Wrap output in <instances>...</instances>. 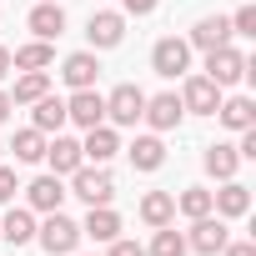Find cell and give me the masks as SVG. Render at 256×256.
Segmentation results:
<instances>
[{
	"label": "cell",
	"instance_id": "cell-1",
	"mask_svg": "<svg viewBox=\"0 0 256 256\" xmlns=\"http://www.w3.org/2000/svg\"><path fill=\"white\" fill-rule=\"evenodd\" d=\"M66 196H80L86 206H110V196H116V176H110L106 166H76Z\"/></svg>",
	"mask_w": 256,
	"mask_h": 256
},
{
	"label": "cell",
	"instance_id": "cell-2",
	"mask_svg": "<svg viewBox=\"0 0 256 256\" xmlns=\"http://www.w3.org/2000/svg\"><path fill=\"white\" fill-rule=\"evenodd\" d=\"M36 241L50 251V256H76L80 246V221L60 216V211H46V226H36Z\"/></svg>",
	"mask_w": 256,
	"mask_h": 256
},
{
	"label": "cell",
	"instance_id": "cell-3",
	"mask_svg": "<svg viewBox=\"0 0 256 256\" xmlns=\"http://www.w3.org/2000/svg\"><path fill=\"white\" fill-rule=\"evenodd\" d=\"M206 76L226 90V86H236V80L251 76V60H246L236 46H221V50H206Z\"/></svg>",
	"mask_w": 256,
	"mask_h": 256
},
{
	"label": "cell",
	"instance_id": "cell-4",
	"mask_svg": "<svg viewBox=\"0 0 256 256\" xmlns=\"http://www.w3.org/2000/svg\"><path fill=\"white\" fill-rule=\"evenodd\" d=\"M226 241H231V231H226L221 216H196L191 231H186V251H196V256H221Z\"/></svg>",
	"mask_w": 256,
	"mask_h": 256
},
{
	"label": "cell",
	"instance_id": "cell-5",
	"mask_svg": "<svg viewBox=\"0 0 256 256\" xmlns=\"http://www.w3.org/2000/svg\"><path fill=\"white\" fill-rule=\"evenodd\" d=\"M141 110H146V90H141V86H131V80L116 86V90L106 96V120H110V126H136V120H141Z\"/></svg>",
	"mask_w": 256,
	"mask_h": 256
},
{
	"label": "cell",
	"instance_id": "cell-6",
	"mask_svg": "<svg viewBox=\"0 0 256 256\" xmlns=\"http://www.w3.org/2000/svg\"><path fill=\"white\" fill-rule=\"evenodd\" d=\"M151 70H156V76H166V80L186 76V70H191V46H186V40H176V36L156 40V46H151Z\"/></svg>",
	"mask_w": 256,
	"mask_h": 256
},
{
	"label": "cell",
	"instance_id": "cell-7",
	"mask_svg": "<svg viewBox=\"0 0 256 256\" xmlns=\"http://www.w3.org/2000/svg\"><path fill=\"white\" fill-rule=\"evenodd\" d=\"M181 116H186V106H181V96H176V90L146 96V110H141V120L151 126L156 136H161V131H176V126H181Z\"/></svg>",
	"mask_w": 256,
	"mask_h": 256
},
{
	"label": "cell",
	"instance_id": "cell-8",
	"mask_svg": "<svg viewBox=\"0 0 256 256\" xmlns=\"http://www.w3.org/2000/svg\"><path fill=\"white\" fill-rule=\"evenodd\" d=\"M86 40H90V50H116L126 40V16L120 10H96L86 20Z\"/></svg>",
	"mask_w": 256,
	"mask_h": 256
},
{
	"label": "cell",
	"instance_id": "cell-9",
	"mask_svg": "<svg viewBox=\"0 0 256 256\" xmlns=\"http://www.w3.org/2000/svg\"><path fill=\"white\" fill-rule=\"evenodd\" d=\"M181 106H186L191 116H216V106H221V86H216L211 76H186V86H181Z\"/></svg>",
	"mask_w": 256,
	"mask_h": 256
},
{
	"label": "cell",
	"instance_id": "cell-10",
	"mask_svg": "<svg viewBox=\"0 0 256 256\" xmlns=\"http://www.w3.org/2000/svg\"><path fill=\"white\" fill-rule=\"evenodd\" d=\"M66 120H76L80 131H90V126H100V120H106V96H100L96 86L76 90V96L66 100Z\"/></svg>",
	"mask_w": 256,
	"mask_h": 256
},
{
	"label": "cell",
	"instance_id": "cell-11",
	"mask_svg": "<svg viewBox=\"0 0 256 256\" xmlns=\"http://www.w3.org/2000/svg\"><path fill=\"white\" fill-rule=\"evenodd\" d=\"M211 211H216L221 221H241V216L251 211V191L231 176V181H221V191H211Z\"/></svg>",
	"mask_w": 256,
	"mask_h": 256
},
{
	"label": "cell",
	"instance_id": "cell-12",
	"mask_svg": "<svg viewBox=\"0 0 256 256\" xmlns=\"http://www.w3.org/2000/svg\"><path fill=\"white\" fill-rule=\"evenodd\" d=\"M186 46H191V50H221V46H231V20H226V16L196 20L191 36H186Z\"/></svg>",
	"mask_w": 256,
	"mask_h": 256
},
{
	"label": "cell",
	"instance_id": "cell-13",
	"mask_svg": "<svg viewBox=\"0 0 256 256\" xmlns=\"http://www.w3.org/2000/svg\"><path fill=\"white\" fill-rule=\"evenodd\" d=\"M40 161H50V176H70L76 166H86V151H80V141H70V136L56 131V141H46Z\"/></svg>",
	"mask_w": 256,
	"mask_h": 256
},
{
	"label": "cell",
	"instance_id": "cell-14",
	"mask_svg": "<svg viewBox=\"0 0 256 256\" xmlns=\"http://www.w3.org/2000/svg\"><path fill=\"white\" fill-rule=\"evenodd\" d=\"M216 116H221L226 131H251V126H256V100L251 96H221Z\"/></svg>",
	"mask_w": 256,
	"mask_h": 256
},
{
	"label": "cell",
	"instance_id": "cell-15",
	"mask_svg": "<svg viewBox=\"0 0 256 256\" xmlns=\"http://www.w3.org/2000/svg\"><path fill=\"white\" fill-rule=\"evenodd\" d=\"M80 151H86V161H96V166H106L116 151H120V136H116V126H90L86 131V141H80Z\"/></svg>",
	"mask_w": 256,
	"mask_h": 256
},
{
	"label": "cell",
	"instance_id": "cell-16",
	"mask_svg": "<svg viewBox=\"0 0 256 256\" xmlns=\"http://www.w3.org/2000/svg\"><path fill=\"white\" fill-rule=\"evenodd\" d=\"M96 76H100V66H96V50H76V56H66V66H60V80H66L70 90H86V86H96Z\"/></svg>",
	"mask_w": 256,
	"mask_h": 256
},
{
	"label": "cell",
	"instance_id": "cell-17",
	"mask_svg": "<svg viewBox=\"0 0 256 256\" xmlns=\"http://www.w3.org/2000/svg\"><path fill=\"white\" fill-rule=\"evenodd\" d=\"M26 26L36 30V40H56V36L66 30V10H60V0H40V6L30 10Z\"/></svg>",
	"mask_w": 256,
	"mask_h": 256
},
{
	"label": "cell",
	"instance_id": "cell-18",
	"mask_svg": "<svg viewBox=\"0 0 256 256\" xmlns=\"http://www.w3.org/2000/svg\"><path fill=\"white\" fill-rule=\"evenodd\" d=\"M26 201H30V211H60V201H66L60 176H36L26 186Z\"/></svg>",
	"mask_w": 256,
	"mask_h": 256
},
{
	"label": "cell",
	"instance_id": "cell-19",
	"mask_svg": "<svg viewBox=\"0 0 256 256\" xmlns=\"http://www.w3.org/2000/svg\"><path fill=\"white\" fill-rule=\"evenodd\" d=\"M141 221L156 231V226H171L176 221V191H146L141 196Z\"/></svg>",
	"mask_w": 256,
	"mask_h": 256
},
{
	"label": "cell",
	"instance_id": "cell-20",
	"mask_svg": "<svg viewBox=\"0 0 256 256\" xmlns=\"http://www.w3.org/2000/svg\"><path fill=\"white\" fill-rule=\"evenodd\" d=\"M126 156H131L136 171H161V166H166V146H161V136H136L131 146H126Z\"/></svg>",
	"mask_w": 256,
	"mask_h": 256
},
{
	"label": "cell",
	"instance_id": "cell-21",
	"mask_svg": "<svg viewBox=\"0 0 256 256\" xmlns=\"http://www.w3.org/2000/svg\"><path fill=\"white\" fill-rule=\"evenodd\" d=\"M80 236H90V241H116V236H120V216H116L110 206H90L86 221H80Z\"/></svg>",
	"mask_w": 256,
	"mask_h": 256
},
{
	"label": "cell",
	"instance_id": "cell-22",
	"mask_svg": "<svg viewBox=\"0 0 256 256\" xmlns=\"http://www.w3.org/2000/svg\"><path fill=\"white\" fill-rule=\"evenodd\" d=\"M30 126H36V131H46V136H56L60 126H66V100L46 90V96L36 100V110H30Z\"/></svg>",
	"mask_w": 256,
	"mask_h": 256
},
{
	"label": "cell",
	"instance_id": "cell-23",
	"mask_svg": "<svg viewBox=\"0 0 256 256\" xmlns=\"http://www.w3.org/2000/svg\"><path fill=\"white\" fill-rule=\"evenodd\" d=\"M206 176H216V181H231L236 176V166H241V151L236 146H226V141H216V146H206Z\"/></svg>",
	"mask_w": 256,
	"mask_h": 256
},
{
	"label": "cell",
	"instance_id": "cell-24",
	"mask_svg": "<svg viewBox=\"0 0 256 256\" xmlns=\"http://www.w3.org/2000/svg\"><path fill=\"white\" fill-rule=\"evenodd\" d=\"M56 60V50H50V40H30V46H20V50H10V66L16 70H46Z\"/></svg>",
	"mask_w": 256,
	"mask_h": 256
},
{
	"label": "cell",
	"instance_id": "cell-25",
	"mask_svg": "<svg viewBox=\"0 0 256 256\" xmlns=\"http://www.w3.org/2000/svg\"><path fill=\"white\" fill-rule=\"evenodd\" d=\"M46 141H50L46 131H36V126H26V131H16L10 151H16V161H26V166H30V161H40V156H46Z\"/></svg>",
	"mask_w": 256,
	"mask_h": 256
},
{
	"label": "cell",
	"instance_id": "cell-26",
	"mask_svg": "<svg viewBox=\"0 0 256 256\" xmlns=\"http://www.w3.org/2000/svg\"><path fill=\"white\" fill-rule=\"evenodd\" d=\"M46 90H50V76H46V70H26V76L16 80L10 100H16V106H36V100H40Z\"/></svg>",
	"mask_w": 256,
	"mask_h": 256
},
{
	"label": "cell",
	"instance_id": "cell-27",
	"mask_svg": "<svg viewBox=\"0 0 256 256\" xmlns=\"http://www.w3.org/2000/svg\"><path fill=\"white\" fill-rule=\"evenodd\" d=\"M0 236H6L10 246H26V241H36V216H30V211H10L6 221H0Z\"/></svg>",
	"mask_w": 256,
	"mask_h": 256
},
{
	"label": "cell",
	"instance_id": "cell-28",
	"mask_svg": "<svg viewBox=\"0 0 256 256\" xmlns=\"http://www.w3.org/2000/svg\"><path fill=\"white\" fill-rule=\"evenodd\" d=\"M176 211H181L186 221H196V216H211V191H206V186H186V191L176 196Z\"/></svg>",
	"mask_w": 256,
	"mask_h": 256
},
{
	"label": "cell",
	"instance_id": "cell-29",
	"mask_svg": "<svg viewBox=\"0 0 256 256\" xmlns=\"http://www.w3.org/2000/svg\"><path fill=\"white\" fill-rule=\"evenodd\" d=\"M146 256H186V236H181L176 226H156V236H151Z\"/></svg>",
	"mask_w": 256,
	"mask_h": 256
},
{
	"label": "cell",
	"instance_id": "cell-30",
	"mask_svg": "<svg viewBox=\"0 0 256 256\" xmlns=\"http://www.w3.org/2000/svg\"><path fill=\"white\" fill-rule=\"evenodd\" d=\"M231 36H256V6H241L231 16Z\"/></svg>",
	"mask_w": 256,
	"mask_h": 256
},
{
	"label": "cell",
	"instance_id": "cell-31",
	"mask_svg": "<svg viewBox=\"0 0 256 256\" xmlns=\"http://www.w3.org/2000/svg\"><path fill=\"white\" fill-rule=\"evenodd\" d=\"M16 191H20L16 171H10V166H0V206H10V201H16Z\"/></svg>",
	"mask_w": 256,
	"mask_h": 256
},
{
	"label": "cell",
	"instance_id": "cell-32",
	"mask_svg": "<svg viewBox=\"0 0 256 256\" xmlns=\"http://www.w3.org/2000/svg\"><path fill=\"white\" fill-rule=\"evenodd\" d=\"M106 246H110V256H146L141 241H126V236H116V241H106Z\"/></svg>",
	"mask_w": 256,
	"mask_h": 256
},
{
	"label": "cell",
	"instance_id": "cell-33",
	"mask_svg": "<svg viewBox=\"0 0 256 256\" xmlns=\"http://www.w3.org/2000/svg\"><path fill=\"white\" fill-rule=\"evenodd\" d=\"M120 6H126V16H151L161 0H120Z\"/></svg>",
	"mask_w": 256,
	"mask_h": 256
},
{
	"label": "cell",
	"instance_id": "cell-34",
	"mask_svg": "<svg viewBox=\"0 0 256 256\" xmlns=\"http://www.w3.org/2000/svg\"><path fill=\"white\" fill-rule=\"evenodd\" d=\"M221 256H256V241H226Z\"/></svg>",
	"mask_w": 256,
	"mask_h": 256
},
{
	"label": "cell",
	"instance_id": "cell-35",
	"mask_svg": "<svg viewBox=\"0 0 256 256\" xmlns=\"http://www.w3.org/2000/svg\"><path fill=\"white\" fill-rule=\"evenodd\" d=\"M10 110H16V100H10V90H0V126L10 120Z\"/></svg>",
	"mask_w": 256,
	"mask_h": 256
},
{
	"label": "cell",
	"instance_id": "cell-36",
	"mask_svg": "<svg viewBox=\"0 0 256 256\" xmlns=\"http://www.w3.org/2000/svg\"><path fill=\"white\" fill-rule=\"evenodd\" d=\"M6 76H10V50L0 46V80H6Z\"/></svg>",
	"mask_w": 256,
	"mask_h": 256
},
{
	"label": "cell",
	"instance_id": "cell-37",
	"mask_svg": "<svg viewBox=\"0 0 256 256\" xmlns=\"http://www.w3.org/2000/svg\"><path fill=\"white\" fill-rule=\"evenodd\" d=\"M0 156H6V146H0Z\"/></svg>",
	"mask_w": 256,
	"mask_h": 256
}]
</instances>
